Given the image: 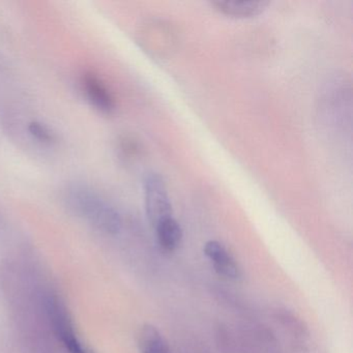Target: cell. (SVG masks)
I'll return each instance as SVG.
<instances>
[{
  "label": "cell",
  "instance_id": "obj_1",
  "mask_svg": "<svg viewBox=\"0 0 353 353\" xmlns=\"http://www.w3.org/2000/svg\"><path fill=\"white\" fill-rule=\"evenodd\" d=\"M67 201L76 214L102 232L117 234L121 230L119 212L92 190L76 185L68 191Z\"/></svg>",
  "mask_w": 353,
  "mask_h": 353
},
{
  "label": "cell",
  "instance_id": "obj_2",
  "mask_svg": "<svg viewBox=\"0 0 353 353\" xmlns=\"http://www.w3.org/2000/svg\"><path fill=\"white\" fill-rule=\"evenodd\" d=\"M144 204L146 216L152 226L172 218V203L162 175L150 172L143 179Z\"/></svg>",
  "mask_w": 353,
  "mask_h": 353
},
{
  "label": "cell",
  "instance_id": "obj_3",
  "mask_svg": "<svg viewBox=\"0 0 353 353\" xmlns=\"http://www.w3.org/2000/svg\"><path fill=\"white\" fill-rule=\"evenodd\" d=\"M47 313L54 334L69 353H94L78 338L65 303L55 296L47 301Z\"/></svg>",
  "mask_w": 353,
  "mask_h": 353
},
{
  "label": "cell",
  "instance_id": "obj_4",
  "mask_svg": "<svg viewBox=\"0 0 353 353\" xmlns=\"http://www.w3.org/2000/svg\"><path fill=\"white\" fill-rule=\"evenodd\" d=\"M204 254L210 260L214 270L229 280L241 278V270L236 260L227 251L226 248L216 241H210L204 245Z\"/></svg>",
  "mask_w": 353,
  "mask_h": 353
},
{
  "label": "cell",
  "instance_id": "obj_5",
  "mask_svg": "<svg viewBox=\"0 0 353 353\" xmlns=\"http://www.w3.org/2000/svg\"><path fill=\"white\" fill-rule=\"evenodd\" d=\"M82 85L88 100L94 107L103 112H110L114 109V100L104 83L92 73H86L82 77Z\"/></svg>",
  "mask_w": 353,
  "mask_h": 353
},
{
  "label": "cell",
  "instance_id": "obj_6",
  "mask_svg": "<svg viewBox=\"0 0 353 353\" xmlns=\"http://www.w3.org/2000/svg\"><path fill=\"white\" fill-rule=\"evenodd\" d=\"M268 1H232L218 0L212 6L220 13L232 18H251L261 14L268 8Z\"/></svg>",
  "mask_w": 353,
  "mask_h": 353
},
{
  "label": "cell",
  "instance_id": "obj_7",
  "mask_svg": "<svg viewBox=\"0 0 353 353\" xmlns=\"http://www.w3.org/2000/svg\"><path fill=\"white\" fill-rule=\"evenodd\" d=\"M157 237L161 248L167 252H174L183 241V229L174 218L166 219L156 227Z\"/></svg>",
  "mask_w": 353,
  "mask_h": 353
},
{
  "label": "cell",
  "instance_id": "obj_8",
  "mask_svg": "<svg viewBox=\"0 0 353 353\" xmlns=\"http://www.w3.org/2000/svg\"><path fill=\"white\" fill-rule=\"evenodd\" d=\"M138 346L141 353H171L170 347L156 326L145 324L138 334Z\"/></svg>",
  "mask_w": 353,
  "mask_h": 353
},
{
  "label": "cell",
  "instance_id": "obj_9",
  "mask_svg": "<svg viewBox=\"0 0 353 353\" xmlns=\"http://www.w3.org/2000/svg\"><path fill=\"white\" fill-rule=\"evenodd\" d=\"M30 132L34 137L42 142H51L53 140L52 134L42 123H32L30 125Z\"/></svg>",
  "mask_w": 353,
  "mask_h": 353
}]
</instances>
